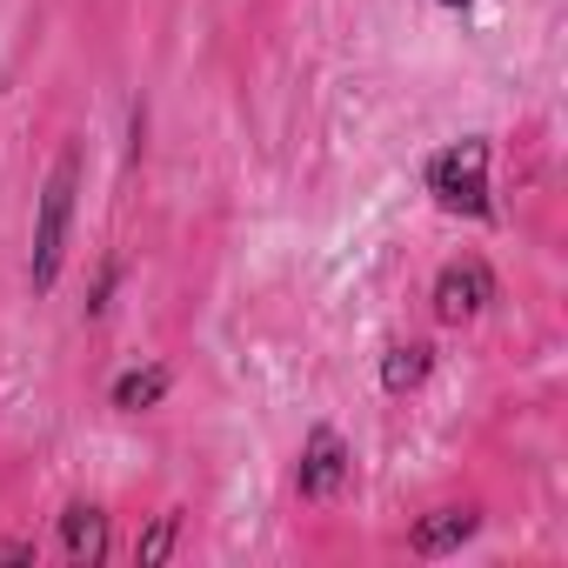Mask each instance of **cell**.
Here are the masks:
<instances>
[{"mask_svg":"<svg viewBox=\"0 0 568 568\" xmlns=\"http://www.w3.org/2000/svg\"><path fill=\"white\" fill-rule=\"evenodd\" d=\"M74 194H81V148L68 141L41 181V207H34V247H28V288L54 295L61 261H68V234H74Z\"/></svg>","mask_w":568,"mask_h":568,"instance_id":"1","label":"cell"},{"mask_svg":"<svg viewBox=\"0 0 568 568\" xmlns=\"http://www.w3.org/2000/svg\"><path fill=\"white\" fill-rule=\"evenodd\" d=\"M488 161H495L488 134H462V141H448V148H435L428 168H422L435 207H442V214H462V221H495V181H488Z\"/></svg>","mask_w":568,"mask_h":568,"instance_id":"2","label":"cell"},{"mask_svg":"<svg viewBox=\"0 0 568 568\" xmlns=\"http://www.w3.org/2000/svg\"><path fill=\"white\" fill-rule=\"evenodd\" d=\"M495 295H501L495 267H488L481 254H455V261H442V267H435L428 308H435V322H442V328H468V322H481V315H488V302H495Z\"/></svg>","mask_w":568,"mask_h":568,"instance_id":"3","label":"cell"},{"mask_svg":"<svg viewBox=\"0 0 568 568\" xmlns=\"http://www.w3.org/2000/svg\"><path fill=\"white\" fill-rule=\"evenodd\" d=\"M348 481H355V455H348L342 428L315 422L308 442H302V462H295V495H302V501H342Z\"/></svg>","mask_w":568,"mask_h":568,"instance_id":"4","label":"cell"},{"mask_svg":"<svg viewBox=\"0 0 568 568\" xmlns=\"http://www.w3.org/2000/svg\"><path fill=\"white\" fill-rule=\"evenodd\" d=\"M475 535H481V508H475V501H442V508H428V515L408 528V548L435 561V555H455V548L475 541Z\"/></svg>","mask_w":568,"mask_h":568,"instance_id":"5","label":"cell"},{"mask_svg":"<svg viewBox=\"0 0 568 568\" xmlns=\"http://www.w3.org/2000/svg\"><path fill=\"white\" fill-rule=\"evenodd\" d=\"M61 555L81 561V568H94V561L114 555V528H108V508L101 501H68L61 508Z\"/></svg>","mask_w":568,"mask_h":568,"instance_id":"6","label":"cell"},{"mask_svg":"<svg viewBox=\"0 0 568 568\" xmlns=\"http://www.w3.org/2000/svg\"><path fill=\"white\" fill-rule=\"evenodd\" d=\"M168 388H174V368H168V362H134V368H121V375L108 382V402H114L121 415H148V408L168 402Z\"/></svg>","mask_w":568,"mask_h":568,"instance_id":"7","label":"cell"},{"mask_svg":"<svg viewBox=\"0 0 568 568\" xmlns=\"http://www.w3.org/2000/svg\"><path fill=\"white\" fill-rule=\"evenodd\" d=\"M435 375V342H388L382 348V395H415Z\"/></svg>","mask_w":568,"mask_h":568,"instance_id":"8","label":"cell"},{"mask_svg":"<svg viewBox=\"0 0 568 568\" xmlns=\"http://www.w3.org/2000/svg\"><path fill=\"white\" fill-rule=\"evenodd\" d=\"M174 548H181V508H161V515L148 521V535L134 541V561H141V568H161Z\"/></svg>","mask_w":568,"mask_h":568,"instance_id":"9","label":"cell"},{"mask_svg":"<svg viewBox=\"0 0 568 568\" xmlns=\"http://www.w3.org/2000/svg\"><path fill=\"white\" fill-rule=\"evenodd\" d=\"M114 288H121V261H108V267H101V281H94V302H88V322H94V315H108Z\"/></svg>","mask_w":568,"mask_h":568,"instance_id":"10","label":"cell"},{"mask_svg":"<svg viewBox=\"0 0 568 568\" xmlns=\"http://www.w3.org/2000/svg\"><path fill=\"white\" fill-rule=\"evenodd\" d=\"M0 568H34V541H21V535H0Z\"/></svg>","mask_w":568,"mask_h":568,"instance_id":"11","label":"cell"},{"mask_svg":"<svg viewBox=\"0 0 568 568\" xmlns=\"http://www.w3.org/2000/svg\"><path fill=\"white\" fill-rule=\"evenodd\" d=\"M435 8H448V14H468V8H475V0H435Z\"/></svg>","mask_w":568,"mask_h":568,"instance_id":"12","label":"cell"}]
</instances>
